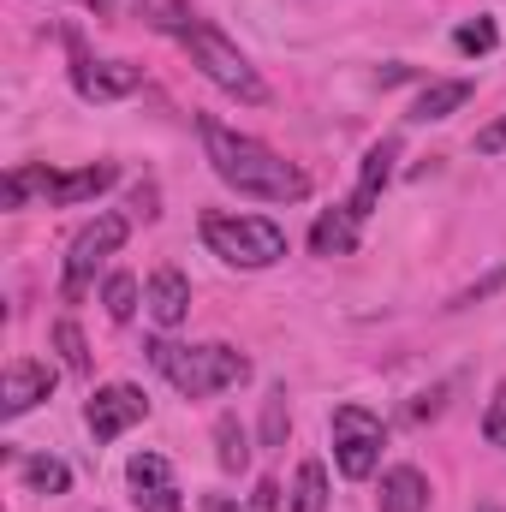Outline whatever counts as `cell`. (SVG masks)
<instances>
[{
	"label": "cell",
	"instance_id": "277c9868",
	"mask_svg": "<svg viewBox=\"0 0 506 512\" xmlns=\"http://www.w3.org/2000/svg\"><path fill=\"white\" fill-rule=\"evenodd\" d=\"M203 245L227 268H274L286 256V233L262 215H203Z\"/></svg>",
	"mask_w": 506,
	"mask_h": 512
},
{
	"label": "cell",
	"instance_id": "d6986e66",
	"mask_svg": "<svg viewBox=\"0 0 506 512\" xmlns=\"http://www.w3.org/2000/svg\"><path fill=\"white\" fill-rule=\"evenodd\" d=\"M286 512H328V465L322 459H304L298 477H292V507Z\"/></svg>",
	"mask_w": 506,
	"mask_h": 512
},
{
	"label": "cell",
	"instance_id": "52a82bcc",
	"mask_svg": "<svg viewBox=\"0 0 506 512\" xmlns=\"http://www.w3.org/2000/svg\"><path fill=\"white\" fill-rule=\"evenodd\" d=\"M66 42H72V90L84 102H120L131 90H143V66H131V60H90L78 36H66Z\"/></svg>",
	"mask_w": 506,
	"mask_h": 512
},
{
	"label": "cell",
	"instance_id": "8992f818",
	"mask_svg": "<svg viewBox=\"0 0 506 512\" xmlns=\"http://www.w3.org/2000/svg\"><path fill=\"white\" fill-rule=\"evenodd\" d=\"M328 429H334V465H340V477H346V483L376 477L381 441H387V429H381L376 411H370V405H340Z\"/></svg>",
	"mask_w": 506,
	"mask_h": 512
},
{
	"label": "cell",
	"instance_id": "d4e9b609",
	"mask_svg": "<svg viewBox=\"0 0 506 512\" xmlns=\"http://www.w3.org/2000/svg\"><path fill=\"white\" fill-rule=\"evenodd\" d=\"M495 42H501L495 18H477V24H459V30H453V48H459V54H489Z\"/></svg>",
	"mask_w": 506,
	"mask_h": 512
},
{
	"label": "cell",
	"instance_id": "8fae6325",
	"mask_svg": "<svg viewBox=\"0 0 506 512\" xmlns=\"http://www.w3.org/2000/svg\"><path fill=\"white\" fill-rule=\"evenodd\" d=\"M143 310H149L155 328H179L191 316V280L179 268H155L149 286H143Z\"/></svg>",
	"mask_w": 506,
	"mask_h": 512
},
{
	"label": "cell",
	"instance_id": "30bf717a",
	"mask_svg": "<svg viewBox=\"0 0 506 512\" xmlns=\"http://www.w3.org/2000/svg\"><path fill=\"white\" fill-rule=\"evenodd\" d=\"M126 477H131V501L143 512H179V489H173V471H167L161 453H137L126 465Z\"/></svg>",
	"mask_w": 506,
	"mask_h": 512
},
{
	"label": "cell",
	"instance_id": "7402d4cb",
	"mask_svg": "<svg viewBox=\"0 0 506 512\" xmlns=\"http://www.w3.org/2000/svg\"><path fill=\"white\" fill-rule=\"evenodd\" d=\"M54 352L66 358V370H78V376L90 370V346H84V328H78L72 316H66V322H54Z\"/></svg>",
	"mask_w": 506,
	"mask_h": 512
},
{
	"label": "cell",
	"instance_id": "2e32d148",
	"mask_svg": "<svg viewBox=\"0 0 506 512\" xmlns=\"http://www.w3.org/2000/svg\"><path fill=\"white\" fill-rule=\"evenodd\" d=\"M310 251L316 256H352L358 251V215H352V209H328V215H316V227H310Z\"/></svg>",
	"mask_w": 506,
	"mask_h": 512
},
{
	"label": "cell",
	"instance_id": "7a4b0ae2",
	"mask_svg": "<svg viewBox=\"0 0 506 512\" xmlns=\"http://www.w3.org/2000/svg\"><path fill=\"white\" fill-rule=\"evenodd\" d=\"M143 352H149V364L179 387L185 399H209V393H227V387L251 382V358L233 352V346H173V340H149Z\"/></svg>",
	"mask_w": 506,
	"mask_h": 512
},
{
	"label": "cell",
	"instance_id": "f546056e",
	"mask_svg": "<svg viewBox=\"0 0 506 512\" xmlns=\"http://www.w3.org/2000/svg\"><path fill=\"white\" fill-rule=\"evenodd\" d=\"M203 512H239L227 495H203Z\"/></svg>",
	"mask_w": 506,
	"mask_h": 512
},
{
	"label": "cell",
	"instance_id": "4dcf8cb0",
	"mask_svg": "<svg viewBox=\"0 0 506 512\" xmlns=\"http://www.w3.org/2000/svg\"><path fill=\"white\" fill-rule=\"evenodd\" d=\"M84 6H90L96 18H114V6H120V0H84Z\"/></svg>",
	"mask_w": 506,
	"mask_h": 512
},
{
	"label": "cell",
	"instance_id": "83f0119b",
	"mask_svg": "<svg viewBox=\"0 0 506 512\" xmlns=\"http://www.w3.org/2000/svg\"><path fill=\"white\" fill-rule=\"evenodd\" d=\"M506 149V120H495V126L477 131V155H501Z\"/></svg>",
	"mask_w": 506,
	"mask_h": 512
},
{
	"label": "cell",
	"instance_id": "e0dca14e",
	"mask_svg": "<svg viewBox=\"0 0 506 512\" xmlns=\"http://www.w3.org/2000/svg\"><path fill=\"white\" fill-rule=\"evenodd\" d=\"M215 465L227 471V477H239L245 465H251V435H245V423L227 411V417H215Z\"/></svg>",
	"mask_w": 506,
	"mask_h": 512
},
{
	"label": "cell",
	"instance_id": "f1b7e54d",
	"mask_svg": "<svg viewBox=\"0 0 506 512\" xmlns=\"http://www.w3.org/2000/svg\"><path fill=\"white\" fill-rule=\"evenodd\" d=\"M131 215H143V221L161 215V209H155V185H137V191H131Z\"/></svg>",
	"mask_w": 506,
	"mask_h": 512
},
{
	"label": "cell",
	"instance_id": "ba28073f",
	"mask_svg": "<svg viewBox=\"0 0 506 512\" xmlns=\"http://www.w3.org/2000/svg\"><path fill=\"white\" fill-rule=\"evenodd\" d=\"M143 417H149V399H143V387H131V382L96 387L90 405H84V423H90L96 441H120L131 423H143Z\"/></svg>",
	"mask_w": 506,
	"mask_h": 512
},
{
	"label": "cell",
	"instance_id": "484cf974",
	"mask_svg": "<svg viewBox=\"0 0 506 512\" xmlns=\"http://www.w3.org/2000/svg\"><path fill=\"white\" fill-rule=\"evenodd\" d=\"M483 441H489V447H506V382L495 387V399H489V411H483Z\"/></svg>",
	"mask_w": 506,
	"mask_h": 512
},
{
	"label": "cell",
	"instance_id": "1f68e13d",
	"mask_svg": "<svg viewBox=\"0 0 506 512\" xmlns=\"http://www.w3.org/2000/svg\"><path fill=\"white\" fill-rule=\"evenodd\" d=\"M477 512H501V507H477Z\"/></svg>",
	"mask_w": 506,
	"mask_h": 512
},
{
	"label": "cell",
	"instance_id": "4fadbf2b",
	"mask_svg": "<svg viewBox=\"0 0 506 512\" xmlns=\"http://www.w3.org/2000/svg\"><path fill=\"white\" fill-rule=\"evenodd\" d=\"M114 179H120V167H114V161H90V167H78V173H60V179H54V191H48V203H54V209L96 203Z\"/></svg>",
	"mask_w": 506,
	"mask_h": 512
},
{
	"label": "cell",
	"instance_id": "5bb4252c",
	"mask_svg": "<svg viewBox=\"0 0 506 512\" xmlns=\"http://www.w3.org/2000/svg\"><path fill=\"white\" fill-rule=\"evenodd\" d=\"M381 512H429V477L417 465L381 471Z\"/></svg>",
	"mask_w": 506,
	"mask_h": 512
},
{
	"label": "cell",
	"instance_id": "44dd1931",
	"mask_svg": "<svg viewBox=\"0 0 506 512\" xmlns=\"http://www.w3.org/2000/svg\"><path fill=\"white\" fill-rule=\"evenodd\" d=\"M102 304H108V316H114V322H131V316H137V280H131L126 268L102 280Z\"/></svg>",
	"mask_w": 506,
	"mask_h": 512
},
{
	"label": "cell",
	"instance_id": "6da1fadb",
	"mask_svg": "<svg viewBox=\"0 0 506 512\" xmlns=\"http://www.w3.org/2000/svg\"><path fill=\"white\" fill-rule=\"evenodd\" d=\"M197 131H203V155H209L215 179L233 185L239 197H256V203H304L310 197V173L298 161L274 155L268 143L221 126V120H203Z\"/></svg>",
	"mask_w": 506,
	"mask_h": 512
},
{
	"label": "cell",
	"instance_id": "4316f807",
	"mask_svg": "<svg viewBox=\"0 0 506 512\" xmlns=\"http://www.w3.org/2000/svg\"><path fill=\"white\" fill-rule=\"evenodd\" d=\"M245 512H280V483H268V477H262V483L251 489V507H245Z\"/></svg>",
	"mask_w": 506,
	"mask_h": 512
},
{
	"label": "cell",
	"instance_id": "9a60e30c",
	"mask_svg": "<svg viewBox=\"0 0 506 512\" xmlns=\"http://www.w3.org/2000/svg\"><path fill=\"white\" fill-rule=\"evenodd\" d=\"M471 90H477L471 78H441V84H429V90H423V96L411 102V114H405V120H411V126H429V120H447V114H459V108L471 102Z\"/></svg>",
	"mask_w": 506,
	"mask_h": 512
},
{
	"label": "cell",
	"instance_id": "5b68a950",
	"mask_svg": "<svg viewBox=\"0 0 506 512\" xmlns=\"http://www.w3.org/2000/svg\"><path fill=\"white\" fill-rule=\"evenodd\" d=\"M131 239V221L126 215H96L90 227H78V239L66 245V274H60V298L66 304H78L90 286H96V268L108 262V256L120 251Z\"/></svg>",
	"mask_w": 506,
	"mask_h": 512
},
{
	"label": "cell",
	"instance_id": "7c38bea8",
	"mask_svg": "<svg viewBox=\"0 0 506 512\" xmlns=\"http://www.w3.org/2000/svg\"><path fill=\"white\" fill-rule=\"evenodd\" d=\"M393 161H399V137H381L370 143V155H364V167H358V191H352V215L364 221V215H376L381 191H387V179H393Z\"/></svg>",
	"mask_w": 506,
	"mask_h": 512
},
{
	"label": "cell",
	"instance_id": "ffe728a7",
	"mask_svg": "<svg viewBox=\"0 0 506 512\" xmlns=\"http://www.w3.org/2000/svg\"><path fill=\"white\" fill-rule=\"evenodd\" d=\"M286 435H292V405H286V387H274V393L262 399V447L280 453Z\"/></svg>",
	"mask_w": 506,
	"mask_h": 512
},
{
	"label": "cell",
	"instance_id": "9c48e42d",
	"mask_svg": "<svg viewBox=\"0 0 506 512\" xmlns=\"http://www.w3.org/2000/svg\"><path fill=\"white\" fill-rule=\"evenodd\" d=\"M54 393V364L42 358H12L6 364V387H0V417H24L30 405H42Z\"/></svg>",
	"mask_w": 506,
	"mask_h": 512
},
{
	"label": "cell",
	"instance_id": "cb8c5ba5",
	"mask_svg": "<svg viewBox=\"0 0 506 512\" xmlns=\"http://www.w3.org/2000/svg\"><path fill=\"white\" fill-rule=\"evenodd\" d=\"M506 286V262L501 268H489V274H477V280H471V286H459V292H453V304H447V310H471V304H483V298H495V292H501Z\"/></svg>",
	"mask_w": 506,
	"mask_h": 512
},
{
	"label": "cell",
	"instance_id": "3957f363",
	"mask_svg": "<svg viewBox=\"0 0 506 512\" xmlns=\"http://www.w3.org/2000/svg\"><path fill=\"white\" fill-rule=\"evenodd\" d=\"M179 42H185L191 66H197V72H203L215 90H227V96H239V102H251V108H262V102H268V84L256 78V66L239 54V42H233V36H221L215 24L191 18Z\"/></svg>",
	"mask_w": 506,
	"mask_h": 512
},
{
	"label": "cell",
	"instance_id": "603a6c76",
	"mask_svg": "<svg viewBox=\"0 0 506 512\" xmlns=\"http://www.w3.org/2000/svg\"><path fill=\"white\" fill-rule=\"evenodd\" d=\"M137 12H143L155 30H167V36H185V24H191L185 0H137Z\"/></svg>",
	"mask_w": 506,
	"mask_h": 512
},
{
	"label": "cell",
	"instance_id": "ac0fdd59",
	"mask_svg": "<svg viewBox=\"0 0 506 512\" xmlns=\"http://www.w3.org/2000/svg\"><path fill=\"white\" fill-rule=\"evenodd\" d=\"M18 477H24V489H30V495H66V489H72V471H66V459H48V453H36V459H18Z\"/></svg>",
	"mask_w": 506,
	"mask_h": 512
}]
</instances>
